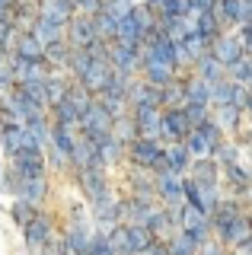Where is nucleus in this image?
I'll list each match as a JSON object with an SVG mask.
<instances>
[{"label":"nucleus","instance_id":"22","mask_svg":"<svg viewBox=\"0 0 252 255\" xmlns=\"http://www.w3.org/2000/svg\"><path fill=\"white\" fill-rule=\"evenodd\" d=\"M249 230H252V220L240 214V217H236V220L230 223V227H227L224 239H227V243H233V246H243V243H249V239H252V233H249Z\"/></svg>","mask_w":252,"mask_h":255},{"label":"nucleus","instance_id":"16","mask_svg":"<svg viewBox=\"0 0 252 255\" xmlns=\"http://www.w3.org/2000/svg\"><path fill=\"white\" fill-rule=\"evenodd\" d=\"M48 230H51L48 217H45V214H35V217L26 223V243L32 246V249H38L42 243H48Z\"/></svg>","mask_w":252,"mask_h":255},{"label":"nucleus","instance_id":"1","mask_svg":"<svg viewBox=\"0 0 252 255\" xmlns=\"http://www.w3.org/2000/svg\"><path fill=\"white\" fill-rule=\"evenodd\" d=\"M80 128H83V137H90L93 143H102L112 137V128H115V118L109 115V109L96 99L90 106V112L80 115Z\"/></svg>","mask_w":252,"mask_h":255},{"label":"nucleus","instance_id":"44","mask_svg":"<svg viewBox=\"0 0 252 255\" xmlns=\"http://www.w3.org/2000/svg\"><path fill=\"white\" fill-rule=\"evenodd\" d=\"M144 3H150V6H156V10H160V3H163V0H144Z\"/></svg>","mask_w":252,"mask_h":255},{"label":"nucleus","instance_id":"18","mask_svg":"<svg viewBox=\"0 0 252 255\" xmlns=\"http://www.w3.org/2000/svg\"><path fill=\"white\" fill-rule=\"evenodd\" d=\"M192 179L198 185H217V163L211 156H201L192 163Z\"/></svg>","mask_w":252,"mask_h":255},{"label":"nucleus","instance_id":"3","mask_svg":"<svg viewBox=\"0 0 252 255\" xmlns=\"http://www.w3.org/2000/svg\"><path fill=\"white\" fill-rule=\"evenodd\" d=\"M192 131H195V125L188 122L185 109H169V112H163V128H160V134H163L166 140L179 143V140H185Z\"/></svg>","mask_w":252,"mask_h":255},{"label":"nucleus","instance_id":"26","mask_svg":"<svg viewBox=\"0 0 252 255\" xmlns=\"http://www.w3.org/2000/svg\"><path fill=\"white\" fill-rule=\"evenodd\" d=\"M51 147L54 150H61V153H74V147H77V140H74V134H70V125H54V131H51Z\"/></svg>","mask_w":252,"mask_h":255},{"label":"nucleus","instance_id":"29","mask_svg":"<svg viewBox=\"0 0 252 255\" xmlns=\"http://www.w3.org/2000/svg\"><path fill=\"white\" fill-rule=\"evenodd\" d=\"M163 102H166L169 109H185L188 99H185V83H176L172 80L169 86H163Z\"/></svg>","mask_w":252,"mask_h":255},{"label":"nucleus","instance_id":"12","mask_svg":"<svg viewBox=\"0 0 252 255\" xmlns=\"http://www.w3.org/2000/svg\"><path fill=\"white\" fill-rule=\"evenodd\" d=\"M80 185L86 191V198H93V201L109 195V182L102 175V169H80Z\"/></svg>","mask_w":252,"mask_h":255},{"label":"nucleus","instance_id":"24","mask_svg":"<svg viewBox=\"0 0 252 255\" xmlns=\"http://www.w3.org/2000/svg\"><path fill=\"white\" fill-rule=\"evenodd\" d=\"M93 22H96V35L99 38H106V42H115V38H118V22H122V19H115L112 13L102 10L99 16H93Z\"/></svg>","mask_w":252,"mask_h":255},{"label":"nucleus","instance_id":"14","mask_svg":"<svg viewBox=\"0 0 252 255\" xmlns=\"http://www.w3.org/2000/svg\"><path fill=\"white\" fill-rule=\"evenodd\" d=\"M185 99L188 102H204V106H211V99H214V83H208L204 77H192L185 83Z\"/></svg>","mask_w":252,"mask_h":255},{"label":"nucleus","instance_id":"43","mask_svg":"<svg viewBox=\"0 0 252 255\" xmlns=\"http://www.w3.org/2000/svg\"><path fill=\"white\" fill-rule=\"evenodd\" d=\"M204 255H220V252L214 249V246H204Z\"/></svg>","mask_w":252,"mask_h":255},{"label":"nucleus","instance_id":"33","mask_svg":"<svg viewBox=\"0 0 252 255\" xmlns=\"http://www.w3.org/2000/svg\"><path fill=\"white\" fill-rule=\"evenodd\" d=\"M192 13V0H163L160 16H188Z\"/></svg>","mask_w":252,"mask_h":255},{"label":"nucleus","instance_id":"13","mask_svg":"<svg viewBox=\"0 0 252 255\" xmlns=\"http://www.w3.org/2000/svg\"><path fill=\"white\" fill-rule=\"evenodd\" d=\"M125 236H128V252L137 255V252H147V246L153 243V230L147 223H128L125 227Z\"/></svg>","mask_w":252,"mask_h":255},{"label":"nucleus","instance_id":"28","mask_svg":"<svg viewBox=\"0 0 252 255\" xmlns=\"http://www.w3.org/2000/svg\"><path fill=\"white\" fill-rule=\"evenodd\" d=\"M54 118H58V125H80V112H77V106L70 99H61V102H54Z\"/></svg>","mask_w":252,"mask_h":255},{"label":"nucleus","instance_id":"21","mask_svg":"<svg viewBox=\"0 0 252 255\" xmlns=\"http://www.w3.org/2000/svg\"><path fill=\"white\" fill-rule=\"evenodd\" d=\"M70 54H74V45L70 42H51V45H45V61L54 64V67H67L70 64Z\"/></svg>","mask_w":252,"mask_h":255},{"label":"nucleus","instance_id":"39","mask_svg":"<svg viewBox=\"0 0 252 255\" xmlns=\"http://www.w3.org/2000/svg\"><path fill=\"white\" fill-rule=\"evenodd\" d=\"M83 16H99L106 10V0H80V6H77Z\"/></svg>","mask_w":252,"mask_h":255},{"label":"nucleus","instance_id":"47","mask_svg":"<svg viewBox=\"0 0 252 255\" xmlns=\"http://www.w3.org/2000/svg\"><path fill=\"white\" fill-rule=\"evenodd\" d=\"M0 134H3V122H0Z\"/></svg>","mask_w":252,"mask_h":255},{"label":"nucleus","instance_id":"25","mask_svg":"<svg viewBox=\"0 0 252 255\" xmlns=\"http://www.w3.org/2000/svg\"><path fill=\"white\" fill-rule=\"evenodd\" d=\"M93 61H96V58L90 54V48H74V54H70V64H67V67H70V74H74L77 80H83L86 70L93 67Z\"/></svg>","mask_w":252,"mask_h":255},{"label":"nucleus","instance_id":"40","mask_svg":"<svg viewBox=\"0 0 252 255\" xmlns=\"http://www.w3.org/2000/svg\"><path fill=\"white\" fill-rule=\"evenodd\" d=\"M214 153L220 156V163H224V166H230V163H236V153H240V150H236V147H230V143H220V147L214 150Z\"/></svg>","mask_w":252,"mask_h":255},{"label":"nucleus","instance_id":"9","mask_svg":"<svg viewBox=\"0 0 252 255\" xmlns=\"http://www.w3.org/2000/svg\"><path fill=\"white\" fill-rule=\"evenodd\" d=\"M134 122L140 137H156L163 128V115H156V106H134Z\"/></svg>","mask_w":252,"mask_h":255},{"label":"nucleus","instance_id":"37","mask_svg":"<svg viewBox=\"0 0 252 255\" xmlns=\"http://www.w3.org/2000/svg\"><path fill=\"white\" fill-rule=\"evenodd\" d=\"M185 115H188V122L198 128V125L208 122V106H204V102H188V106H185Z\"/></svg>","mask_w":252,"mask_h":255},{"label":"nucleus","instance_id":"8","mask_svg":"<svg viewBox=\"0 0 252 255\" xmlns=\"http://www.w3.org/2000/svg\"><path fill=\"white\" fill-rule=\"evenodd\" d=\"M243 51H246V45L240 42V35H220L217 42H214V48H211V54H214L220 64H227V67L240 61Z\"/></svg>","mask_w":252,"mask_h":255},{"label":"nucleus","instance_id":"27","mask_svg":"<svg viewBox=\"0 0 252 255\" xmlns=\"http://www.w3.org/2000/svg\"><path fill=\"white\" fill-rule=\"evenodd\" d=\"M208 48H211V38L208 35H201V32H188L185 35V51H188V61H198L208 54Z\"/></svg>","mask_w":252,"mask_h":255},{"label":"nucleus","instance_id":"32","mask_svg":"<svg viewBox=\"0 0 252 255\" xmlns=\"http://www.w3.org/2000/svg\"><path fill=\"white\" fill-rule=\"evenodd\" d=\"M195 249H198V243L188 233H176L169 243V255H195Z\"/></svg>","mask_w":252,"mask_h":255},{"label":"nucleus","instance_id":"35","mask_svg":"<svg viewBox=\"0 0 252 255\" xmlns=\"http://www.w3.org/2000/svg\"><path fill=\"white\" fill-rule=\"evenodd\" d=\"M134 3L137 0H106V13H112L115 19H125L134 13Z\"/></svg>","mask_w":252,"mask_h":255},{"label":"nucleus","instance_id":"15","mask_svg":"<svg viewBox=\"0 0 252 255\" xmlns=\"http://www.w3.org/2000/svg\"><path fill=\"white\" fill-rule=\"evenodd\" d=\"M13 51L22 54V58H29V61H42L45 58V45L35 38V32H26V29L19 32V42H16Z\"/></svg>","mask_w":252,"mask_h":255},{"label":"nucleus","instance_id":"10","mask_svg":"<svg viewBox=\"0 0 252 255\" xmlns=\"http://www.w3.org/2000/svg\"><path fill=\"white\" fill-rule=\"evenodd\" d=\"M74 10L77 6L70 3V0H42V3H38V16L54 19V22H61V26H67V22L74 19Z\"/></svg>","mask_w":252,"mask_h":255},{"label":"nucleus","instance_id":"41","mask_svg":"<svg viewBox=\"0 0 252 255\" xmlns=\"http://www.w3.org/2000/svg\"><path fill=\"white\" fill-rule=\"evenodd\" d=\"M144 255H169V246H163V243H150Z\"/></svg>","mask_w":252,"mask_h":255},{"label":"nucleus","instance_id":"38","mask_svg":"<svg viewBox=\"0 0 252 255\" xmlns=\"http://www.w3.org/2000/svg\"><path fill=\"white\" fill-rule=\"evenodd\" d=\"M227 179H230V185H236V188H246V185H249V175L243 172L236 163H230V166H227Z\"/></svg>","mask_w":252,"mask_h":255},{"label":"nucleus","instance_id":"7","mask_svg":"<svg viewBox=\"0 0 252 255\" xmlns=\"http://www.w3.org/2000/svg\"><path fill=\"white\" fill-rule=\"evenodd\" d=\"M144 74H147L144 80H150L153 86H169L172 83V74H176V64L147 54V58H144Z\"/></svg>","mask_w":252,"mask_h":255},{"label":"nucleus","instance_id":"36","mask_svg":"<svg viewBox=\"0 0 252 255\" xmlns=\"http://www.w3.org/2000/svg\"><path fill=\"white\" fill-rule=\"evenodd\" d=\"M13 217H16L19 227H26V223L35 217V207H32V201H26V198H16V204H13Z\"/></svg>","mask_w":252,"mask_h":255},{"label":"nucleus","instance_id":"34","mask_svg":"<svg viewBox=\"0 0 252 255\" xmlns=\"http://www.w3.org/2000/svg\"><path fill=\"white\" fill-rule=\"evenodd\" d=\"M217 125L224 128H236L240 125V106H217Z\"/></svg>","mask_w":252,"mask_h":255},{"label":"nucleus","instance_id":"31","mask_svg":"<svg viewBox=\"0 0 252 255\" xmlns=\"http://www.w3.org/2000/svg\"><path fill=\"white\" fill-rule=\"evenodd\" d=\"M22 90H26L29 96H32V99L38 102V106H51V93H48V83H45V80H29V83H19Z\"/></svg>","mask_w":252,"mask_h":255},{"label":"nucleus","instance_id":"5","mask_svg":"<svg viewBox=\"0 0 252 255\" xmlns=\"http://www.w3.org/2000/svg\"><path fill=\"white\" fill-rule=\"evenodd\" d=\"M112 61H93V67L86 70V77L80 80V83L90 90L93 96H102L109 90V83H112Z\"/></svg>","mask_w":252,"mask_h":255},{"label":"nucleus","instance_id":"42","mask_svg":"<svg viewBox=\"0 0 252 255\" xmlns=\"http://www.w3.org/2000/svg\"><path fill=\"white\" fill-rule=\"evenodd\" d=\"M214 3H217V0H192L195 10H214Z\"/></svg>","mask_w":252,"mask_h":255},{"label":"nucleus","instance_id":"30","mask_svg":"<svg viewBox=\"0 0 252 255\" xmlns=\"http://www.w3.org/2000/svg\"><path fill=\"white\" fill-rule=\"evenodd\" d=\"M185 143H188V150H192V156H195V159H201V156H211V153H214V147H211V140L204 137V134L198 131V128H195V131H192V134L185 137Z\"/></svg>","mask_w":252,"mask_h":255},{"label":"nucleus","instance_id":"20","mask_svg":"<svg viewBox=\"0 0 252 255\" xmlns=\"http://www.w3.org/2000/svg\"><path fill=\"white\" fill-rule=\"evenodd\" d=\"M224 70H227V64H220L211 51L204 54V58H198V77H204L208 83H220V80H227Z\"/></svg>","mask_w":252,"mask_h":255},{"label":"nucleus","instance_id":"45","mask_svg":"<svg viewBox=\"0 0 252 255\" xmlns=\"http://www.w3.org/2000/svg\"><path fill=\"white\" fill-rule=\"evenodd\" d=\"M246 109H249V112H252V90H249V102H246Z\"/></svg>","mask_w":252,"mask_h":255},{"label":"nucleus","instance_id":"2","mask_svg":"<svg viewBox=\"0 0 252 255\" xmlns=\"http://www.w3.org/2000/svg\"><path fill=\"white\" fill-rule=\"evenodd\" d=\"M131 150V159H134L137 166H144V169H169V159H166V150L156 143V137H134L128 143Z\"/></svg>","mask_w":252,"mask_h":255},{"label":"nucleus","instance_id":"11","mask_svg":"<svg viewBox=\"0 0 252 255\" xmlns=\"http://www.w3.org/2000/svg\"><path fill=\"white\" fill-rule=\"evenodd\" d=\"M93 214H96V220L102 223V227H106L102 233H109V230H112L115 223L125 217V214H122V204H115L109 195H106V198H99V201H93Z\"/></svg>","mask_w":252,"mask_h":255},{"label":"nucleus","instance_id":"19","mask_svg":"<svg viewBox=\"0 0 252 255\" xmlns=\"http://www.w3.org/2000/svg\"><path fill=\"white\" fill-rule=\"evenodd\" d=\"M166 159H169V169H176L179 175H182L185 169H192V150H188V143L185 140H179L176 147H169L166 150Z\"/></svg>","mask_w":252,"mask_h":255},{"label":"nucleus","instance_id":"17","mask_svg":"<svg viewBox=\"0 0 252 255\" xmlns=\"http://www.w3.org/2000/svg\"><path fill=\"white\" fill-rule=\"evenodd\" d=\"M32 32H35V38L42 45H51V42H61V38H64V26L54 22V19H45V16H38V19H35Z\"/></svg>","mask_w":252,"mask_h":255},{"label":"nucleus","instance_id":"4","mask_svg":"<svg viewBox=\"0 0 252 255\" xmlns=\"http://www.w3.org/2000/svg\"><path fill=\"white\" fill-rule=\"evenodd\" d=\"M96 22H93V16H74V19L67 22V42L74 48H90L96 42Z\"/></svg>","mask_w":252,"mask_h":255},{"label":"nucleus","instance_id":"23","mask_svg":"<svg viewBox=\"0 0 252 255\" xmlns=\"http://www.w3.org/2000/svg\"><path fill=\"white\" fill-rule=\"evenodd\" d=\"M236 217H240V207H236V201H220L217 211L211 214V223H214L220 233H227V227H230Z\"/></svg>","mask_w":252,"mask_h":255},{"label":"nucleus","instance_id":"46","mask_svg":"<svg viewBox=\"0 0 252 255\" xmlns=\"http://www.w3.org/2000/svg\"><path fill=\"white\" fill-rule=\"evenodd\" d=\"M13 3H26V0H13Z\"/></svg>","mask_w":252,"mask_h":255},{"label":"nucleus","instance_id":"6","mask_svg":"<svg viewBox=\"0 0 252 255\" xmlns=\"http://www.w3.org/2000/svg\"><path fill=\"white\" fill-rule=\"evenodd\" d=\"M128 102H131V109H134V106H163V86H153L150 80L131 83Z\"/></svg>","mask_w":252,"mask_h":255}]
</instances>
